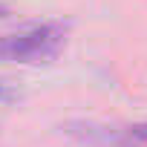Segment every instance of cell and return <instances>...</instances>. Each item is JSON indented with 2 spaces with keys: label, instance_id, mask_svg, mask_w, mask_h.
Here are the masks:
<instances>
[{
  "label": "cell",
  "instance_id": "6da1fadb",
  "mask_svg": "<svg viewBox=\"0 0 147 147\" xmlns=\"http://www.w3.org/2000/svg\"><path fill=\"white\" fill-rule=\"evenodd\" d=\"M66 26L63 23H40L18 35L0 38V58L6 61H23V63H40L58 55L63 46Z\"/></svg>",
  "mask_w": 147,
  "mask_h": 147
},
{
  "label": "cell",
  "instance_id": "7a4b0ae2",
  "mask_svg": "<svg viewBox=\"0 0 147 147\" xmlns=\"http://www.w3.org/2000/svg\"><path fill=\"white\" fill-rule=\"evenodd\" d=\"M124 141H133V144L147 147V121H144V124H133V127L124 133Z\"/></svg>",
  "mask_w": 147,
  "mask_h": 147
},
{
  "label": "cell",
  "instance_id": "3957f363",
  "mask_svg": "<svg viewBox=\"0 0 147 147\" xmlns=\"http://www.w3.org/2000/svg\"><path fill=\"white\" fill-rule=\"evenodd\" d=\"M18 98V92L12 90V84H6L3 78H0V104H9V101H15Z\"/></svg>",
  "mask_w": 147,
  "mask_h": 147
},
{
  "label": "cell",
  "instance_id": "277c9868",
  "mask_svg": "<svg viewBox=\"0 0 147 147\" xmlns=\"http://www.w3.org/2000/svg\"><path fill=\"white\" fill-rule=\"evenodd\" d=\"M115 147H141V144H133V141H124V138H118V144Z\"/></svg>",
  "mask_w": 147,
  "mask_h": 147
}]
</instances>
